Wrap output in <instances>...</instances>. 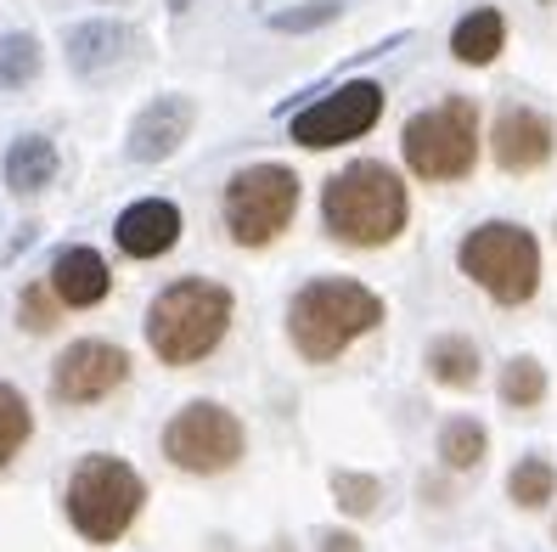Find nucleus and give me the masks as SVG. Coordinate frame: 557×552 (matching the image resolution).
Here are the masks:
<instances>
[{"label": "nucleus", "instance_id": "1", "mask_svg": "<svg viewBox=\"0 0 557 552\" xmlns=\"http://www.w3.org/2000/svg\"><path fill=\"white\" fill-rule=\"evenodd\" d=\"M321 220L344 248H388L411 220V192L400 170L377 158H355L321 186Z\"/></svg>", "mask_w": 557, "mask_h": 552}, {"label": "nucleus", "instance_id": "2", "mask_svg": "<svg viewBox=\"0 0 557 552\" xmlns=\"http://www.w3.org/2000/svg\"><path fill=\"white\" fill-rule=\"evenodd\" d=\"M383 328V294L355 277H315L287 299V339L310 367H326L338 355Z\"/></svg>", "mask_w": 557, "mask_h": 552}, {"label": "nucleus", "instance_id": "3", "mask_svg": "<svg viewBox=\"0 0 557 552\" xmlns=\"http://www.w3.org/2000/svg\"><path fill=\"white\" fill-rule=\"evenodd\" d=\"M232 316H237V299L225 282L181 277L170 287H158V299L147 305V344L163 367H198L225 344Z\"/></svg>", "mask_w": 557, "mask_h": 552}, {"label": "nucleus", "instance_id": "4", "mask_svg": "<svg viewBox=\"0 0 557 552\" xmlns=\"http://www.w3.org/2000/svg\"><path fill=\"white\" fill-rule=\"evenodd\" d=\"M141 507H147V479L124 457H108V451L79 457L74 474H69V491H62V513H69L74 536L90 541V547L124 541L136 530Z\"/></svg>", "mask_w": 557, "mask_h": 552}, {"label": "nucleus", "instance_id": "5", "mask_svg": "<svg viewBox=\"0 0 557 552\" xmlns=\"http://www.w3.org/2000/svg\"><path fill=\"white\" fill-rule=\"evenodd\" d=\"M456 266L468 282H479L496 305L518 310L541 294V243L535 232H523L512 220H484L462 237L456 248Z\"/></svg>", "mask_w": 557, "mask_h": 552}, {"label": "nucleus", "instance_id": "6", "mask_svg": "<svg viewBox=\"0 0 557 552\" xmlns=\"http://www.w3.org/2000/svg\"><path fill=\"white\" fill-rule=\"evenodd\" d=\"M406 170L417 181H468L479 164V102L445 96L440 108H422L400 130Z\"/></svg>", "mask_w": 557, "mask_h": 552}, {"label": "nucleus", "instance_id": "7", "mask_svg": "<svg viewBox=\"0 0 557 552\" xmlns=\"http://www.w3.org/2000/svg\"><path fill=\"white\" fill-rule=\"evenodd\" d=\"M299 214V175L287 164H243L225 181L220 220L237 248H271Z\"/></svg>", "mask_w": 557, "mask_h": 552}, {"label": "nucleus", "instance_id": "8", "mask_svg": "<svg viewBox=\"0 0 557 552\" xmlns=\"http://www.w3.org/2000/svg\"><path fill=\"white\" fill-rule=\"evenodd\" d=\"M243 451H248V429L220 401H191L163 424V463L181 474H198V479L232 474Z\"/></svg>", "mask_w": 557, "mask_h": 552}, {"label": "nucleus", "instance_id": "9", "mask_svg": "<svg viewBox=\"0 0 557 552\" xmlns=\"http://www.w3.org/2000/svg\"><path fill=\"white\" fill-rule=\"evenodd\" d=\"M377 119H383V85L377 79H349L333 96H315L310 108L287 113V136L305 152H326V147L360 142Z\"/></svg>", "mask_w": 557, "mask_h": 552}, {"label": "nucleus", "instance_id": "10", "mask_svg": "<svg viewBox=\"0 0 557 552\" xmlns=\"http://www.w3.org/2000/svg\"><path fill=\"white\" fill-rule=\"evenodd\" d=\"M129 383V349L113 339H74L51 361V395L62 406H96Z\"/></svg>", "mask_w": 557, "mask_h": 552}, {"label": "nucleus", "instance_id": "11", "mask_svg": "<svg viewBox=\"0 0 557 552\" xmlns=\"http://www.w3.org/2000/svg\"><path fill=\"white\" fill-rule=\"evenodd\" d=\"M191 124H198V102L181 90H163L152 102L129 119V142H124V158L129 164H170V158L186 147Z\"/></svg>", "mask_w": 557, "mask_h": 552}, {"label": "nucleus", "instance_id": "12", "mask_svg": "<svg viewBox=\"0 0 557 552\" xmlns=\"http://www.w3.org/2000/svg\"><path fill=\"white\" fill-rule=\"evenodd\" d=\"M490 152L507 175H535L552 164L557 152V124L541 113V108H523V102H507L496 113V130H490Z\"/></svg>", "mask_w": 557, "mask_h": 552}, {"label": "nucleus", "instance_id": "13", "mask_svg": "<svg viewBox=\"0 0 557 552\" xmlns=\"http://www.w3.org/2000/svg\"><path fill=\"white\" fill-rule=\"evenodd\" d=\"M181 232H186V220H181V209H175L170 198H136V204L113 220V243H119V254H129V259L170 254V248L181 243Z\"/></svg>", "mask_w": 557, "mask_h": 552}, {"label": "nucleus", "instance_id": "14", "mask_svg": "<svg viewBox=\"0 0 557 552\" xmlns=\"http://www.w3.org/2000/svg\"><path fill=\"white\" fill-rule=\"evenodd\" d=\"M51 294L62 310H90V305H102L113 294V271H108V259L74 243V248H62L51 259Z\"/></svg>", "mask_w": 557, "mask_h": 552}, {"label": "nucleus", "instance_id": "15", "mask_svg": "<svg viewBox=\"0 0 557 552\" xmlns=\"http://www.w3.org/2000/svg\"><path fill=\"white\" fill-rule=\"evenodd\" d=\"M62 51H69V69L79 79H90V74H108L113 62H124L129 51H136V28L113 23V17H90V23H74L69 28Z\"/></svg>", "mask_w": 557, "mask_h": 552}, {"label": "nucleus", "instance_id": "16", "mask_svg": "<svg viewBox=\"0 0 557 552\" xmlns=\"http://www.w3.org/2000/svg\"><path fill=\"white\" fill-rule=\"evenodd\" d=\"M502 51H507V17L496 7H473L450 28V57L462 62V69H490Z\"/></svg>", "mask_w": 557, "mask_h": 552}, {"label": "nucleus", "instance_id": "17", "mask_svg": "<svg viewBox=\"0 0 557 552\" xmlns=\"http://www.w3.org/2000/svg\"><path fill=\"white\" fill-rule=\"evenodd\" d=\"M422 367H429V378L440 383V389H473L479 383V344L468 339V333H440L434 344H429V355H422Z\"/></svg>", "mask_w": 557, "mask_h": 552}, {"label": "nucleus", "instance_id": "18", "mask_svg": "<svg viewBox=\"0 0 557 552\" xmlns=\"http://www.w3.org/2000/svg\"><path fill=\"white\" fill-rule=\"evenodd\" d=\"M51 181H57V147L46 136H17L7 147V186L17 198H40Z\"/></svg>", "mask_w": 557, "mask_h": 552}, {"label": "nucleus", "instance_id": "19", "mask_svg": "<svg viewBox=\"0 0 557 552\" xmlns=\"http://www.w3.org/2000/svg\"><path fill=\"white\" fill-rule=\"evenodd\" d=\"M484 451H490V434H484L479 417H450L440 429V463L450 474H473L484 463Z\"/></svg>", "mask_w": 557, "mask_h": 552}, {"label": "nucleus", "instance_id": "20", "mask_svg": "<svg viewBox=\"0 0 557 552\" xmlns=\"http://www.w3.org/2000/svg\"><path fill=\"white\" fill-rule=\"evenodd\" d=\"M507 496H512V507H523V513L546 507V502L557 496V468H552L546 457H518L512 474H507Z\"/></svg>", "mask_w": 557, "mask_h": 552}, {"label": "nucleus", "instance_id": "21", "mask_svg": "<svg viewBox=\"0 0 557 552\" xmlns=\"http://www.w3.org/2000/svg\"><path fill=\"white\" fill-rule=\"evenodd\" d=\"M28 434H35V412H28L23 389L0 383V468L17 463V451L28 445Z\"/></svg>", "mask_w": 557, "mask_h": 552}, {"label": "nucleus", "instance_id": "22", "mask_svg": "<svg viewBox=\"0 0 557 552\" xmlns=\"http://www.w3.org/2000/svg\"><path fill=\"white\" fill-rule=\"evenodd\" d=\"M502 401L512 406V412H535L541 401H546V367L535 361V355H512V361L502 367Z\"/></svg>", "mask_w": 557, "mask_h": 552}, {"label": "nucleus", "instance_id": "23", "mask_svg": "<svg viewBox=\"0 0 557 552\" xmlns=\"http://www.w3.org/2000/svg\"><path fill=\"white\" fill-rule=\"evenodd\" d=\"M40 79V40L35 35H0V90H23Z\"/></svg>", "mask_w": 557, "mask_h": 552}, {"label": "nucleus", "instance_id": "24", "mask_svg": "<svg viewBox=\"0 0 557 552\" xmlns=\"http://www.w3.org/2000/svg\"><path fill=\"white\" fill-rule=\"evenodd\" d=\"M333 502H338L349 518H367V513H377V502H383V479H377V474L338 468V474H333Z\"/></svg>", "mask_w": 557, "mask_h": 552}, {"label": "nucleus", "instance_id": "25", "mask_svg": "<svg viewBox=\"0 0 557 552\" xmlns=\"http://www.w3.org/2000/svg\"><path fill=\"white\" fill-rule=\"evenodd\" d=\"M349 0H305V7H287V12H271L265 23L276 28V35H315V28L338 23Z\"/></svg>", "mask_w": 557, "mask_h": 552}, {"label": "nucleus", "instance_id": "26", "mask_svg": "<svg viewBox=\"0 0 557 552\" xmlns=\"http://www.w3.org/2000/svg\"><path fill=\"white\" fill-rule=\"evenodd\" d=\"M17 321H23V333H35V339L62 328V305H57V294H46V282H28V287H23Z\"/></svg>", "mask_w": 557, "mask_h": 552}, {"label": "nucleus", "instance_id": "27", "mask_svg": "<svg viewBox=\"0 0 557 552\" xmlns=\"http://www.w3.org/2000/svg\"><path fill=\"white\" fill-rule=\"evenodd\" d=\"M315 552H367V547H360L355 530H321L315 536Z\"/></svg>", "mask_w": 557, "mask_h": 552}, {"label": "nucleus", "instance_id": "28", "mask_svg": "<svg viewBox=\"0 0 557 552\" xmlns=\"http://www.w3.org/2000/svg\"><path fill=\"white\" fill-rule=\"evenodd\" d=\"M186 7H198V0H170V12H186Z\"/></svg>", "mask_w": 557, "mask_h": 552}, {"label": "nucleus", "instance_id": "29", "mask_svg": "<svg viewBox=\"0 0 557 552\" xmlns=\"http://www.w3.org/2000/svg\"><path fill=\"white\" fill-rule=\"evenodd\" d=\"M552 541H557V525H552Z\"/></svg>", "mask_w": 557, "mask_h": 552}]
</instances>
